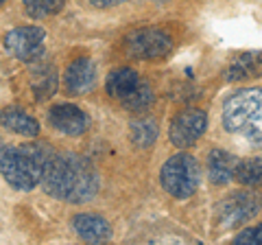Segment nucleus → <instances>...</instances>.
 Masks as SVG:
<instances>
[{
    "label": "nucleus",
    "instance_id": "nucleus-1",
    "mask_svg": "<svg viewBox=\"0 0 262 245\" xmlns=\"http://www.w3.org/2000/svg\"><path fill=\"white\" fill-rule=\"evenodd\" d=\"M39 184L51 197L70 203H85L98 193V175L92 162L70 151L51 153Z\"/></svg>",
    "mask_w": 262,
    "mask_h": 245
},
{
    "label": "nucleus",
    "instance_id": "nucleus-2",
    "mask_svg": "<svg viewBox=\"0 0 262 245\" xmlns=\"http://www.w3.org/2000/svg\"><path fill=\"white\" fill-rule=\"evenodd\" d=\"M51 149L44 145H20V147H5L0 153V175L5 182L15 191L29 193L39 184L46 167V160L51 158Z\"/></svg>",
    "mask_w": 262,
    "mask_h": 245
},
{
    "label": "nucleus",
    "instance_id": "nucleus-3",
    "mask_svg": "<svg viewBox=\"0 0 262 245\" xmlns=\"http://www.w3.org/2000/svg\"><path fill=\"white\" fill-rule=\"evenodd\" d=\"M160 184L170 197L190 199L201 184V167L190 153H177L164 162L160 171Z\"/></svg>",
    "mask_w": 262,
    "mask_h": 245
},
{
    "label": "nucleus",
    "instance_id": "nucleus-4",
    "mask_svg": "<svg viewBox=\"0 0 262 245\" xmlns=\"http://www.w3.org/2000/svg\"><path fill=\"white\" fill-rule=\"evenodd\" d=\"M262 114V90L245 88L232 94L223 105V127L229 134H238Z\"/></svg>",
    "mask_w": 262,
    "mask_h": 245
},
{
    "label": "nucleus",
    "instance_id": "nucleus-5",
    "mask_svg": "<svg viewBox=\"0 0 262 245\" xmlns=\"http://www.w3.org/2000/svg\"><path fill=\"white\" fill-rule=\"evenodd\" d=\"M46 31L39 27H18L5 35V51L7 55L15 57L24 64H33L42 59L44 55Z\"/></svg>",
    "mask_w": 262,
    "mask_h": 245
},
{
    "label": "nucleus",
    "instance_id": "nucleus-6",
    "mask_svg": "<svg viewBox=\"0 0 262 245\" xmlns=\"http://www.w3.org/2000/svg\"><path fill=\"white\" fill-rule=\"evenodd\" d=\"M127 51L138 59H162L173 51V37L162 29L134 31L127 37Z\"/></svg>",
    "mask_w": 262,
    "mask_h": 245
},
{
    "label": "nucleus",
    "instance_id": "nucleus-7",
    "mask_svg": "<svg viewBox=\"0 0 262 245\" xmlns=\"http://www.w3.org/2000/svg\"><path fill=\"white\" fill-rule=\"evenodd\" d=\"M256 215H258V199L251 193L229 195L227 199L216 203V223L223 230L247 223Z\"/></svg>",
    "mask_w": 262,
    "mask_h": 245
},
{
    "label": "nucleus",
    "instance_id": "nucleus-8",
    "mask_svg": "<svg viewBox=\"0 0 262 245\" xmlns=\"http://www.w3.org/2000/svg\"><path fill=\"white\" fill-rule=\"evenodd\" d=\"M208 127V114L203 110H184L170 122V142L179 149H188L203 136Z\"/></svg>",
    "mask_w": 262,
    "mask_h": 245
},
{
    "label": "nucleus",
    "instance_id": "nucleus-9",
    "mask_svg": "<svg viewBox=\"0 0 262 245\" xmlns=\"http://www.w3.org/2000/svg\"><path fill=\"white\" fill-rule=\"evenodd\" d=\"M48 125L66 136H81L88 132L90 116L75 103H55L48 110Z\"/></svg>",
    "mask_w": 262,
    "mask_h": 245
},
{
    "label": "nucleus",
    "instance_id": "nucleus-10",
    "mask_svg": "<svg viewBox=\"0 0 262 245\" xmlns=\"http://www.w3.org/2000/svg\"><path fill=\"white\" fill-rule=\"evenodd\" d=\"M96 86V64L90 57H79L66 68L63 90L70 96H83Z\"/></svg>",
    "mask_w": 262,
    "mask_h": 245
},
{
    "label": "nucleus",
    "instance_id": "nucleus-11",
    "mask_svg": "<svg viewBox=\"0 0 262 245\" xmlns=\"http://www.w3.org/2000/svg\"><path fill=\"white\" fill-rule=\"evenodd\" d=\"M72 230L77 232L79 239L88 243H103L112 236L107 219L101 215H90V212H83V215H77L72 219Z\"/></svg>",
    "mask_w": 262,
    "mask_h": 245
},
{
    "label": "nucleus",
    "instance_id": "nucleus-12",
    "mask_svg": "<svg viewBox=\"0 0 262 245\" xmlns=\"http://www.w3.org/2000/svg\"><path fill=\"white\" fill-rule=\"evenodd\" d=\"M0 125H3L7 132L24 136V138L39 136V122L20 108H5L0 112Z\"/></svg>",
    "mask_w": 262,
    "mask_h": 245
},
{
    "label": "nucleus",
    "instance_id": "nucleus-13",
    "mask_svg": "<svg viewBox=\"0 0 262 245\" xmlns=\"http://www.w3.org/2000/svg\"><path fill=\"white\" fill-rule=\"evenodd\" d=\"M236 156L225 149H212L208 156V177L214 186H225L234 179Z\"/></svg>",
    "mask_w": 262,
    "mask_h": 245
},
{
    "label": "nucleus",
    "instance_id": "nucleus-14",
    "mask_svg": "<svg viewBox=\"0 0 262 245\" xmlns=\"http://www.w3.org/2000/svg\"><path fill=\"white\" fill-rule=\"evenodd\" d=\"M258 72H260V53L249 51L238 55L225 68V81L227 84H241V81H247L253 75H258Z\"/></svg>",
    "mask_w": 262,
    "mask_h": 245
},
{
    "label": "nucleus",
    "instance_id": "nucleus-15",
    "mask_svg": "<svg viewBox=\"0 0 262 245\" xmlns=\"http://www.w3.org/2000/svg\"><path fill=\"white\" fill-rule=\"evenodd\" d=\"M138 81H140V75H138L134 68L122 66V68H116V70L110 72L105 88H107V94L112 96V99L122 101V99H125V96L131 92V90L136 88Z\"/></svg>",
    "mask_w": 262,
    "mask_h": 245
},
{
    "label": "nucleus",
    "instance_id": "nucleus-16",
    "mask_svg": "<svg viewBox=\"0 0 262 245\" xmlns=\"http://www.w3.org/2000/svg\"><path fill=\"white\" fill-rule=\"evenodd\" d=\"M129 134H131V140H134L136 147L149 149V147H153V142L158 140L160 129L153 118H136V120H131V125H129Z\"/></svg>",
    "mask_w": 262,
    "mask_h": 245
},
{
    "label": "nucleus",
    "instance_id": "nucleus-17",
    "mask_svg": "<svg viewBox=\"0 0 262 245\" xmlns=\"http://www.w3.org/2000/svg\"><path fill=\"white\" fill-rule=\"evenodd\" d=\"M155 101V94H153V88L146 84V81H138L136 88L122 99V108L129 110V112H146L153 105Z\"/></svg>",
    "mask_w": 262,
    "mask_h": 245
},
{
    "label": "nucleus",
    "instance_id": "nucleus-18",
    "mask_svg": "<svg viewBox=\"0 0 262 245\" xmlns=\"http://www.w3.org/2000/svg\"><path fill=\"white\" fill-rule=\"evenodd\" d=\"M262 177V160L260 158H249V160H238L234 169V179L241 182L243 186H258Z\"/></svg>",
    "mask_w": 262,
    "mask_h": 245
},
{
    "label": "nucleus",
    "instance_id": "nucleus-19",
    "mask_svg": "<svg viewBox=\"0 0 262 245\" xmlns=\"http://www.w3.org/2000/svg\"><path fill=\"white\" fill-rule=\"evenodd\" d=\"M57 86H59V79H57V72L53 68H44L35 72L33 77V92H35L37 101H46L57 92Z\"/></svg>",
    "mask_w": 262,
    "mask_h": 245
},
{
    "label": "nucleus",
    "instance_id": "nucleus-20",
    "mask_svg": "<svg viewBox=\"0 0 262 245\" xmlns=\"http://www.w3.org/2000/svg\"><path fill=\"white\" fill-rule=\"evenodd\" d=\"M24 11L33 20H42L48 15H55L63 9V0H22Z\"/></svg>",
    "mask_w": 262,
    "mask_h": 245
},
{
    "label": "nucleus",
    "instance_id": "nucleus-21",
    "mask_svg": "<svg viewBox=\"0 0 262 245\" xmlns=\"http://www.w3.org/2000/svg\"><path fill=\"white\" fill-rule=\"evenodd\" d=\"M262 241V228L256 226V228H247V230H243L241 234H236L234 243L238 245H258Z\"/></svg>",
    "mask_w": 262,
    "mask_h": 245
},
{
    "label": "nucleus",
    "instance_id": "nucleus-22",
    "mask_svg": "<svg viewBox=\"0 0 262 245\" xmlns=\"http://www.w3.org/2000/svg\"><path fill=\"white\" fill-rule=\"evenodd\" d=\"M125 0H90V5L96 7V9H110V7H116Z\"/></svg>",
    "mask_w": 262,
    "mask_h": 245
},
{
    "label": "nucleus",
    "instance_id": "nucleus-23",
    "mask_svg": "<svg viewBox=\"0 0 262 245\" xmlns=\"http://www.w3.org/2000/svg\"><path fill=\"white\" fill-rule=\"evenodd\" d=\"M5 147H7V145H5V140H3V138H0V153H3Z\"/></svg>",
    "mask_w": 262,
    "mask_h": 245
},
{
    "label": "nucleus",
    "instance_id": "nucleus-24",
    "mask_svg": "<svg viewBox=\"0 0 262 245\" xmlns=\"http://www.w3.org/2000/svg\"><path fill=\"white\" fill-rule=\"evenodd\" d=\"M5 3H7V0H0V7H3V5H5Z\"/></svg>",
    "mask_w": 262,
    "mask_h": 245
}]
</instances>
